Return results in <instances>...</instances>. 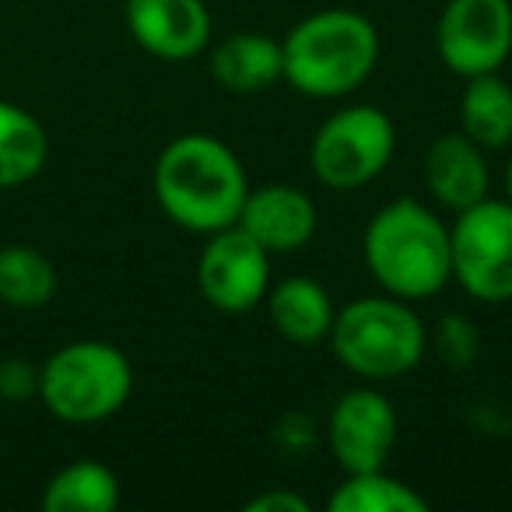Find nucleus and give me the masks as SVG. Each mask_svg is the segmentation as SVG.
<instances>
[{
	"mask_svg": "<svg viewBox=\"0 0 512 512\" xmlns=\"http://www.w3.org/2000/svg\"><path fill=\"white\" fill-rule=\"evenodd\" d=\"M439 60L456 78L498 74L512 53L509 0H449L435 29Z\"/></svg>",
	"mask_w": 512,
	"mask_h": 512,
	"instance_id": "obj_8",
	"label": "nucleus"
},
{
	"mask_svg": "<svg viewBox=\"0 0 512 512\" xmlns=\"http://www.w3.org/2000/svg\"><path fill=\"white\" fill-rule=\"evenodd\" d=\"M477 344H481L477 327L470 320H463V316L449 313L435 323V351H439V358L449 369H456V372L470 369L477 358Z\"/></svg>",
	"mask_w": 512,
	"mask_h": 512,
	"instance_id": "obj_21",
	"label": "nucleus"
},
{
	"mask_svg": "<svg viewBox=\"0 0 512 512\" xmlns=\"http://www.w3.org/2000/svg\"><path fill=\"white\" fill-rule=\"evenodd\" d=\"M362 256L376 285L404 302L432 299L453 281L449 228L414 197L376 211L362 235Z\"/></svg>",
	"mask_w": 512,
	"mask_h": 512,
	"instance_id": "obj_2",
	"label": "nucleus"
},
{
	"mask_svg": "<svg viewBox=\"0 0 512 512\" xmlns=\"http://www.w3.org/2000/svg\"><path fill=\"white\" fill-rule=\"evenodd\" d=\"M267 316H271L274 330L285 341L309 348L320 344L330 334L334 323V302H330L327 288L313 278H285L274 288H267Z\"/></svg>",
	"mask_w": 512,
	"mask_h": 512,
	"instance_id": "obj_15",
	"label": "nucleus"
},
{
	"mask_svg": "<svg viewBox=\"0 0 512 512\" xmlns=\"http://www.w3.org/2000/svg\"><path fill=\"white\" fill-rule=\"evenodd\" d=\"M211 74L225 92L256 95L285 78L281 43L260 32H235L211 50Z\"/></svg>",
	"mask_w": 512,
	"mask_h": 512,
	"instance_id": "obj_14",
	"label": "nucleus"
},
{
	"mask_svg": "<svg viewBox=\"0 0 512 512\" xmlns=\"http://www.w3.org/2000/svg\"><path fill=\"white\" fill-rule=\"evenodd\" d=\"M330 512H425L428 502L386 470L348 474L330 495Z\"/></svg>",
	"mask_w": 512,
	"mask_h": 512,
	"instance_id": "obj_19",
	"label": "nucleus"
},
{
	"mask_svg": "<svg viewBox=\"0 0 512 512\" xmlns=\"http://www.w3.org/2000/svg\"><path fill=\"white\" fill-rule=\"evenodd\" d=\"M425 186L442 207L467 211L488 197V162L484 151L463 134H442L425 155Z\"/></svg>",
	"mask_w": 512,
	"mask_h": 512,
	"instance_id": "obj_13",
	"label": "nucleus"
},
{
	"mask_svg": "<svg viewBox=\"0 0 512 512\" xmlns=\"http://www.w3.org/2000/svg\"><path fill=\"white\" fill-rule=\"evenodd\" d=\"M127 29L158 60H190L207 50L211 15L204 0H127Z\"/></svg>",
	"mask_w": 512,
	"mask_h": 512,
	"instance_id": "obj_11",
	"label": "nucleus"
},
{
	"mask_svg": "<svg viewBox=\"0 0 512 512\" xmlns=\"http://www.w3.org/2000/svg\"><path fill=\"white\" fill-rule=\"evenodd\" d=\"M453 253V281L477 302L512 299V204L509 200H477L456 214L449 228Z\"/></svg>",
	"mask_w": 512,
	"mask_h": 512,
	"instance_id": "obj_7",
	"label": "nucleus"
},
{
	"mask_svg": "<svg viewBox=\"0 0 512 512\" xmlns=\"http://www.w3.org/2000/svg\"><path fill=\"white\" fill-rule=\"evenodd\" d=\"M393 144H397V130L383 109H337L316 130L313 148H309V169L330 190H358L390 165Z\"/></svg>",
	"mask_w": 512,
	"mask_h": 512,
	"instance_id": "obj_6",
	"label": "nucleus"
},
{
	"mask_svg": "<svg viewBox=\"0 0 512 512\" xmlns=\"http://www.w3.org/2000/svg\"><path fill=\"white\" fill-rule=\"evenodd\" d=\"M327 442L344 474L383 470L397 446V411L379 390H348L330 411Z\"/></svg>",
	"mask_w": 512,
	"mask_h": 512,
	"instance_id": "obj_10",
	"label": "nucleus"
},
{
	"mask_svg": "<svg viewBox=\"0 0 512 512\" xmlns=\"http://www.w3.org/2000/svg\"><path fill=\"white\" fill-rule=\"evenodd\" d=\"M39 393V372L29 362H4L0 365V393L8 400H25V393Z\"/></svg>",
	"mask_w": 512,
	"mask_h": 512,
	"instance_id": "obj_22",
	"label": "nucleus"
},
{
	"mask_svg": "<svg viewBox=\"0 0 512 512\" xmlns=\"http://www.w3.org/2000/svg\"><path fill=\"white\" fill-rule=\"evenodd\" d=\"M120 502V481L106 463L78 460L50 477L43 491L46 512H113Z\"/></svg>",
	"mask_w": 512,
	"mask_h": 512,
	"instance_id": "obj_18",
	"label": "nucleus"
},
{
	"mask_svg": "<svg viewBox=\"0 0 512 512\" xmlns=\"http://www.w3.org/2000/svg\"><path fill=\"white\" fill-rule=\"evenodd\" d=\"M330 348L337 362L369 383H390L421 365L428 351V327L397 295L355 299L334 313Z\"/></svg>",
	"mask_w": 512,
	"mask_h": 512,
	"instance_id": "obj_4",
	"label": "nucleus"
},
{
	"mask_svg": "<svg viewBox=\"0 0 512 512\" xmlns=\"http://www.w3.org/2000/svg\"><path fill=\"white\" fill-rule=\"evenodd\" d=\"M197 288L221 313H249L271 288V253L239 225L211 232L197 260Z\"/></svg>",
	"mask_w": 512,
	"mask_h": 512,
	"instance_id": "obj_9",
	"label": "nucleus"
},
{
	"mask_svg": "<svg viewBox=\"0 0 512 512\" xmlns=\"http://www.w3.org/2000/svg\"><path fill=\"white\" fill-rule=\"evenodd\" d=\"M285 81L309 99H341L362 88L379 64V32L348 8L302 18L281 43Z\"/></svg>",
	"mask_w": 512,
	"mask_h": 512,
	"instance_id": "obj_3",
	"label": "nucleus"
},
{
	"mask_svg": "<svg viewBox=\"0 0 512 512\" xmlns=\"http://www.w3.org/2000/svg\"><path fill=\"white\" fill-rule=\"evenodd\" d=\"M505 193H509V204H512V158L505 165Z\"/></svg>",
	"mask_w": 512,
	"mask_h": 512,
	"instance_id": "obj_24",
	"label": "nucleus"
},
{
	"mask_svg": "<svg viewBox=\"0 0 512 512\" xmlns=\"http://www.w3.org/2000/svg\"><path fill=\"white\" fill-rule=\"evenodd\" d=\"M246 193L242 162L225 141L211 134L176 137L155 162L158 204L186 232L211 235L235 225Z\"/></svg>",
	"mask_w": 512,
	"mask_h": 512,
	"instance_id": "obj_1",
	"label": "nucleus"
},
{
	"mask_svg": "<svg viewBox=\"0 0 512 512\" xmlns=\"http://www.w3.org/2000/svg\"><path fill=\"white\" fill-rule=\"evenodd\" d=\"M57 292V271L39 249H0V299L18 309L46 306Z\"/></svg>",
	"mask_w": 512,
	"mask_h": 512,
	"instance_id": "obj_20",
	"label": "nucleus"
},
{
	"mask_svg": "<svg viewBox=\"0 0 512 512\" xmlns=\"http://www.w3.org/2000/svg\"><path fill=\"white\" fill-rule=\"evenodd\" d=\"M316 221L320 214L309 193H302L299 186L271 183L246 193L235 225L253 235L267 253H292L313 239Z\"/></svg>",
	"mask_w": 512,
	"mask_h": 512,
	"instance_id": "obj_12",
	"label": "nucleus"
},
{
	"mask_svg": "<svg viewBox=\"0 0 512 512\" xmlns=\"http://www.w3.org/2000/svg\"><path fill=\"white\" fill-rule=\"evenodd\" d=\"M134 372L120 348L106 341H74L39 369V397L71 425H92L116 414L130 397Z\"/></svg>",
	"mask_w": 512,
	"mask_h": 512,
	"instance_id": "obj_5",
	"label": "nucleus"
},
{
	"mask_svg": "<svg viewBox=\"0 0 512 512\" xmlns=\"http://www.w3.org/2000/svg\"><path fill=\"white\" fill-rule=\"evenodd\" d=\"M50 155L43 123L22 106L0 102V190L36 179Z\"/></svg>",
	"mask_w": 512,
	"mask_h": 512,
	"instance_id": "obj_17",
	"label": "nucleus"
},
{
	"mask_svg": "<svg viewBox=\"0 0 512 512\" xmlns=\"http://www.w3.org/2000/svg\"><path fill=\"white\" fill-rule=\"evenodd\" d=\"M460 134L481 151H502L512 144V88L498 74L467 78L460 99Z\"/></svg>",
	"mask_w": 512,
	"mask_h": 512,
	"instance_id": "obj_16",
	"label": "nucleus"
},
{
	"mask_svg": "<svg viewBox=\"0 0 512 512\" xmlns=\"http://www.w3.org/2000/svg\"><path fill=\"white\" fill-rule=\"evenodd\" d=\"M246 512H309V502L295 495V491L271 488V491H264V495L249 498Z\"/></svg>",
	"mask_w": 512,
	"mask_h": 512,
	"instance_id": "obj_23",
	"label": "nucleus"
}]
</instances>
